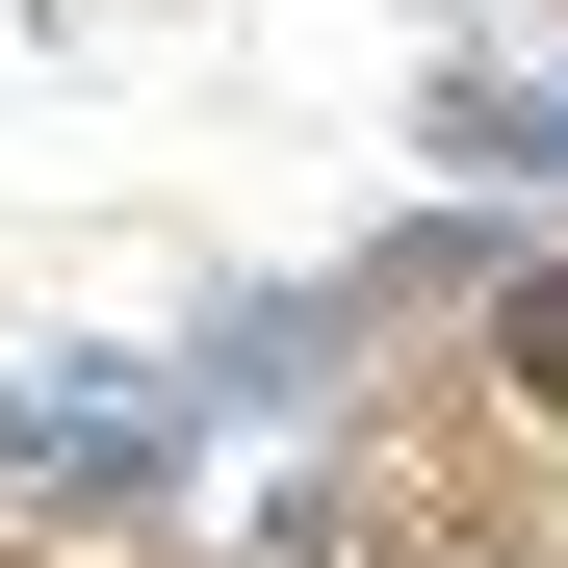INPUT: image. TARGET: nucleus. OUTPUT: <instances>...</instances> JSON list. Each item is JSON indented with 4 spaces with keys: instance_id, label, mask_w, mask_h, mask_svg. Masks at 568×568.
I'll list each match as a JSON object with an SVG mask.
<instances>
[{
    "instance_id": "obj_1",
    "label": "nucleus",
    "mask_w": 568,
    "mask_h": 568,
    "mask_svg": "<svg viewBox=\"0 0 568 568\" xmlns=\"http://www.w3.org/2000/svg\"><path fill=\"white\" fill-rule=\"evenodd\" d=\"M517 388H542V414H568V258H542V284H517Z\"/></svg>"
}]
</instances>
